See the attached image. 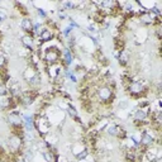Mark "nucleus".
<instances>
[{
    "label": "nucleus",
    "instance_id": "7",
    "mask_svg": "<svg viewBox=\"0 0 162 162\" xmlns=\"http://www.w3.org/2000/svg\"><path fill=\"white\" fill-rule=\"evenodd\" d=\"M8 122L10 123L12 125H20L23 124V119L18 115L17 113H10L8 115Z\"/></svg>",
    "mask_w": 162,
    "mask_h": 162
},
{
    "label": "nucleus",
    "instance_id": "3",
    "mask_svg": "<svg viewBox=\"0 0 162 162\" xmlns=\"http://www.w3.org/2000/svg\"><path fill=\"white\" fill-rule=\"evenodd\" d=\"M143 90H144V86L141 81H133L129 84V91H131V94H133V95L142 94Z\"/></svg>",
    "mask_w": 162,
    "mask_h": 162
},
{
    "label": "nucleus",
    "instance_id": "26",
    "mask_svg": "<svg viewBox=\"0 0 162 162\" xmlns=\"http://www.w3.org/2000/svg\"><path fill=\"white\" fill-rule=\"evenodd\" d=\"M38 15H39V17H42V18H46V12L43 10V9H38Z\"/></svg>",
    "mask_w": 162,
    "mask_h": 162
},
{
    "label": "nucleus",
    "instance_id": "20",
    "mask_svg": "<svg viewBox=\"0 0 162 162\" xmlns=\"http://www.w3.org/2000/svg\"><path fill=\"white\" fill-rule=\"evenodd\" d=\"M63 56H65V60H66V62L68 63H72V56H71V53H70V51L68 49H65L63 51Z\"/></svg>",
    "mask_w": 162,
    "mask_h": 162
},
{
    "label": "nucleus",
    "instance_id": "1",
    "mask_svg": "<svg viewBox=\"0 0 162 162\" xmlns=\"http://www.w3.org/2000/svg\"><path fill=\"white\" fill-rule=\"evenodd\" d=\"M51 122L47 118H39L37 120V127H38V131L44 133V134H47V133L49 132V128H51Z\"/></svg>",
    "mask_w": 162,
    "mask_h": 162
},
{
    "label": "nucleus",
    "instance_id": "15",
    "mask_svg": "<svg viewBox=\"0 0 162 162\" xmlns=\"http://www.w3.org/2000/svg\"><path fill=\"white\" fill-rule=\"evenodd\" d=\"M142 23L144 24H151L153 22V14L152 13H146V14L142 15Z\"/></svg>",
    "mask_w": 162,
    "mask_h": 162
},
{
    "label": "nucleus",
    "instance_id": "24",
    "mask_svg": "<svg viewBox=\"0 0 162 162\" xmlns=\"http://www.w3.org/2000/svg\"><path fill=\"white\" fill-rule=\"evenodd\" d=\"M8 19V14L5 13V9H0V23L5 22Z\"/></svg>",
    "mask_w": 162,
    "mask_h": 162
},
{
    "label": "nucleus",
    "instance_id": "12",
    "mask_svg": "<svg viewBox=\"0 0 162 162\" xmlns=\"http://www.w3.org/2000/svg\"><path fill=\"white\" fill-rule=\"evenodd\" d=\"M12 103V99L8 95H0V108H9Z\"/></svg>",
    "mask_w": 162,
    "mask_h": 162
},
{
    "label": "nucleus",
    "instance_id": "22",
    "mask_svg": "<svg viewBox=\"0 0 162 162\" xmlns=\"http://www.w3.org/2000/svg\"><path fill=\"white\" fill-rule=\"evenodd\" d=\"M67 112H68V114L72 117V118H77V112L75 110V108H74V106L68 105V108H67Z\"/></svg>",
    "mask_w": 162,
    "mask_h": 162
},
{
    "label": "nucleus",
    "instance_id": "28",
    "mask_svg": "<svg viewBox=\"0 0 162 162\" xmlns=\"http://www.w3.org/2000/svg\"><path fill=\"white\" fill-rule=\"evenodd\" d=\"M71 31H72V28H71V27H67V28H65V31H63V34H65V36L67 37L68 34H70V32H71Z\"/></svg>",
    "mask_w": 162,
    "mask_h": 162
},
{
    "label": "nucleus",
    "instance_id": "19",
    "mask_svg": "<svg viewBox=\"0 0 162 162\" xmlns=\"http://www.w3.org/2000/svg\"><path fill=\"white\" fill-rule=\"evenodd\" d=\"M28 84L32 85V86H38V85L41 84V77H39V75L36 74V76H33L32 79H29V80H28Z\"/></svg>",
    "mask_w": 162,
    "mask_h": 162
},
{
    "label": "nucleus",
    "instance_id": "14",
    "mask_svg": "<svg viewBox=\"0 0 162 162\" xmlns=\"http://www.w3.org/2000/svg\"><path fill=\"white\" fill-rule=\"evenodd\" d=\"M85 148H84V146H82L81 143H75V144H72L71 146V151H72V153L75 155V156H77L79 153H80L81 151H84Z\"/></svg>",
    "mask_w": 162,
    "mask_h": 162
},
{
    "label": "nucleus",
    "instance_id": "33",
    "mask_svg": "<svg viewBox=\"0 0 162 162\" xmlns=\"http://www.w3.org/2000/svg\"><path fill=\"white\" fill-rule=\"evenodd\" d=\"M0 147H1V139H0Z\"/></svg>",
    "mask_w": 162,
    "mask_h": 162
},
{
    "label": "nucleus",
    "instance_id": "8",
    "mask_svg": "<svg viewBox=\"0 0 162 162\" xmlns=\"http://www.w3.org/2000/svg\"><path fill=\"white\" fill-rule=\"evenodd\" d=\"M122 129H120L119 125H117L115 123H112V124H108L106 125V133L109 136H119Z\"/></svg>",
    "mask_w": 162,
    "mask_h": 162
},
{
    "label": "nucleus",
    "instance_id": "11",
    "mask_svg": "<svg viewBox=\"0 0 162 162\" xmlns=\"http://www.w3.org/2000/svg\"><path fill=\"white\" fill-rule=\"evenodd\" d=\"M52 37H53V34L49 29H42V32L39 33V39L42 42H48V41L52 39Z\"/></svg>",
    "mask_w": 162,
    "mask_h": 162
},
{
    "label": "nucleus",
    "instance_id": "29",
    "mask_svg": "<svg viewBox=\"0 0 162 162\" xmlns=\"http://www.w3.org/2000/svg\"><path fill=\"white\" fill-rule=\"evenodd\" d=\"M153 13H155V14H157V15H160V14H161L160 9L156 8V6H155V8H152V14H153Z\"/></svg>",
    "mask_w": 162,
    "mask_h": 162
},
{
    "label": "nucleus",
    "instance_id": "10",
    "mask_svg": "<svg viewBox=\"0 0 162 162\" xmlns=\"http://www.w3.org/2000/svg\"><path fill=\"white\" fill-rule=\"evenodd\" d=\"M139 143H142L143 146H152L153 144V138H152V136H150L147 132H143L141 134V142Z\"/></svg>",
    "mask_w": 162,
    "mask_h": 162
},
{
    "label": "nucleus",
    "instance_id": "17",
    "mask_svg": "<svg viewBox=\"0 0 162 162\" xmlns=\"http://www.w3.org/2000/svg\"><path fill=\"white\" fill-rule=\"evenodd\" d=\"M119 61H120V63H123V65H125V63L129 61V53H128V51H120Z\"/></svg>",
    "mask_w": 162,
    "mask_h": 162
},
{
    "label": "nucleus",
    "instance_id": "27",
    "mask_svg": "<svg viewBox=\"0 0 162 162\" xmlns=\"http://www.w3.org/2000/svg\"><path fill=\"white\" fill-rule=\"evenodd\" d=\"M4 65H5V58H4V56L0 53V67H3Z\"/></svg>",
    "mask_w": 162,
    "mask_h": 162
},
{
    "label": "nucleus",
    "instance_id": "31",
    "mask_svg": "<svg viewBox=\"0 0 162 162\" xmlns=\"http://www.w3.org/2000/svg\"><path fill=\"white\" fill-rule=\"evenodd\" d=\"M58 162H67V160H66L65 157H60L58 158Z\"/></svg>",
    "mask_w": 162,
    "mask_h": 162
},
{
    "label": "nucleus",
    "instance_id": "16",
    "mask_svg": "<svg viewBox=\"0 0 162 162\" xmlns=\"http://www.w3.org/2000/svg\"><path fill=\"white\" fill-rule=\"evenodd\" d=\"M22 42H23L24 47L31 48V47L33 46V38H32L31 36H23V37H22Z\"/></svg>",
    "mask_w": 162,
    "mask_h": 162
},
{
    "label": "nucleus",
    "instance_id": "21",
    "mask_svg": "<svg viewBox=\"0 0 162 162\" xmlns=\"http://www.w3.org/2000/svg\"><path fill=\"white\" fill-rule=\"evenodd\" d=\"M87 155H89V152H87V150H86V148H85L84 151H81L80 153H79L77 156H76V158H77L79 161H82V160H85V158L87 157Z\"/></svg>",
    "mask_w": 162,
    "mask_h": 162
},
{
    "label": "nucleus",
    "instance_id": "18",
    "mask_svg": "<svg viewBox=\"0 0 162 162\" xmlns=\"http://www.w3.org/2000/svg\"><path fill=\"white\" fill-rule=\"evenodd\" d=\"M36 74H37V72L36 71H34V70L33 68H32V67H28L27 70H25V71L23 72V76H24V79H25V80H29V79H32V77H33V76H36Z\"/></svg>",
    "mask_w": 162,
    "mask_h": 162
},
{
    "label": "nucleus",
    "instance_id": "9",
    "mask_svg": "<svg viewBox=\"0 0 162 162\" xmlns=\"http://www.w3.org/2000/svg\"><path fill=\"white\" fill-rule=\"evenodd\" d=\"M58 53L56 52V51H52V49H49V51H47V53H46V56H44V58H46V61L47 62H49V63H56L57 62V60H58Z\"/></svg>",
    "mask_w": 162,
    "mask_h": 162
},
{
    "label": "nucleus",
    "instance_id": "23",
    "mask_svg": "<svg viewBox=\"0 0 162 162\" xmlns=\"http://www.w3.org/2000/svg\"><path fill=\"white\" fill-rule=\"evenodd\" d=\"M42 156L44 157V160L47 162H52L53 161V156L51 155V152H42Z\"/></svg>",
    "mask_w": 162,
    "mask_h": 162
},
{
    "label": "nucleus",
    "instance_id": "4",
    "mask_svg": "<svg viewBox=\"0 0 162 162\" xmlns=\"http://www.w3.org/2000/svg\"><path fill=\"white\" fill-rule=\"evenodd\" d=\"M98 95H99V98L103 101H108V100H110V98H112L113 91H112V89H110V87L103 86V87L99 89V93H98Z\"/></svg>",
    "mask_w": 162,
    "mask_h": 162
},
{
    "label": "nucleus",
    "instance_id": "25",
    "mask_svg": "<svg viewBox=\"0 0 162 162\" xmlns=\"http://www.w3.org/2000/svg\"><path fill=\"white\" fill-rule=\"evenodd\" d=\"M127 106H128V101H127V100H123V101H120V103H119V108H120V109H125Z\"/></svg>",
    "mask_w": 162,
    "mask_h": 162
},
{
    "label": "nucleus",
    "instance_id": "6",
    "mask_svg": "<svg viewBox=\"0 0 162 162\" xmlns=\"http://www.w3.org/2000/svg\"><path fill=\"white\" fill-rule=\"evenodd\" d=\"M8 89L10 90V93L13 95H17L20 93V85H19V82L17 80H14V79H10V80L8 81Z\"/></svg>",
    "mask_w": 162,
    "mask_h": 162
},
{
    "label": "nucleus",
    "instance_id": "32",
    "mask_svg": "<svg viewBox=\"0 0 162 162\" xmlns=\"http://www.w3.org/2000/svg\"><path fill=\"white\" fill-rule=\"evenodd\" d=\"M58 17L61 18V19H65V17H66V15L63 14V13H61V12H60V13H58Z\"/></svg>",
    "mask_w": 162,
    "mask_h": 162
},
{
    "label": "nucleus",
    "instance_id": "2",
    "mask_svg": "<svg viewBox=\"0 0 162 162\" xmlns=\"http://www.w3.org/2000/svg\"><path fill=\"white\" fill-rule=\"evenodd\" d=\"M8 147L12 151H18L22 147V139L18 136H12L8 139Z\"/></svg>",
    "mask_w": 162,
    "mask_h": 162
},
{
    "label": "nucleus",
    "instance_id": "13",
    "mask_svg": "<svg viewBox=\"0 0 162 162\" xmlns=\"http://www.w3.org/2000/svg\"><path fill=\"white\" fill-rule=\"evenodd\" d=\"M20 25H22V28H23V31H25V32L33 31V24H32V20H31V19H23Z\"/></svg>",
    "mask_w": 162,
    "mask_h": 162
},
{
    "label": "nucleus",
    "instance_id": "30",
    "mask_svg": "<svg viewBox=\"0 0 162 162\" xmlns=\"http://www.w3.org/2000/svg\"><path fill=\"white\" fill-rule=\"evenodd\" d=\"M5 91H6V89L3 85H0V95H5Z\"/></svg>",
    "mask_w": 162,
    "mask_h": 162
},
{
    "label": "nucleus",
    "instance_id": "5",
    "mask_svg": "<svg viewBox=\"0 0 162 162\" xmlns=\"http://www.w3.org/2000/svg\"><path fill=\"white\" fill-rule=\"evenodd\" d=\"M134 113V119L137 120V122H143V120L148 117V109H144V108H138V109H136Z\"/></svg>",
    "mask_w": 162,
    "mask_h": 162
}]
</instances>
